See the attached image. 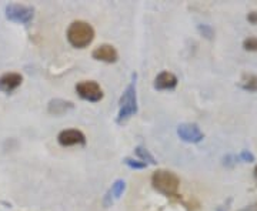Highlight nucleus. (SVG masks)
<instances>
[{
  "mask_svg": "<svg viewBox=\"0 0 257 211\" xmlns=\"http://www.w3.org/2000/svg\"><path fill=\"white\" fill-rule=\"evenodd\" d=\"M136 79H138V74L133 73L132 82H130V84L126 87V90L120 97L119 114H117V123L119 124L126 123L139 110L138 94H136Z\"/></svg>",
  "mask_w": 257,
  "mask_h": 211,
  "instance_id": "nucleus-1",
  "label": "nucleus"
},
{
  "mask_svg": "<svg viewBox=\"0 0 257 211\" xmlns=\"http://www.w3.org/2000/svg\"><path fill=\"white\" fill-rule=\"evenodd\" d=\"M67 42L76 49H84L87 47L94 39V29L92 25L83 20H76L73 22L69 29H67Z\"/></svg>",
  "mask_w": 257,
  "mask_h": 211,
  "instance_id": "nucleus-2",
  "label": "nucleus"
},
{
  "mask_svg": "<svg viewBox=\"0 0 257 211\" xmlns=\"http://www.w3.org/2000/svg\"><path fill=\"white\" fill-rule=\"evenodd\" d=\"M152 185L156 191L166 197H173L179 191L180 180L173 171L162 168V170H156L152 175Z\"/></svg>",
  "mask_w": 257,
  "mask_h": 211,
  "instance_id": "nucleus-3",
  "label": "nucleus"
},
{
  "mask_svg": "<svg viewBox=\"0 0 257 211\" xmlns=\"http://www.w3.org/2000/svg\"><path fill=\"white\" fill-rule=\"evenodd\" d=\"M6 19L15 23L20 25H28L35 18V9L26 6V5H18V3H12L6 6Z\"/></svg>",
  "mask_w": 257,
  "mask_h": 211,
  "instance_id": "nucleus-4",
  "label": "nucleus"
},
{
  "mask_svg": "<svg viewBox=\"0 0 257 211\" xmlns=\"http://www.w3.org/2000/svg\"><path fill=\"white\" fill-rule=\"evenodd\" d=\"M76 92L82 97L83 100L87 101H100L103 99V90H101L100 84L92 80H84L76 84Z\"/></svg>",
  "mask_w": 257,
  "mask_h": 211,
  "instance_id": "nucleus-5",
  "label": "nucleus"
},
{
  "mask_svg": "<svg viewBox=\"0 0 257 211\" xmlns=\"http://www.w3.org/2000/svg\"><path fill=\"white\" fill-rule=\"evenodd\" d=\"M177 136L186 143H192V144H197L204 138L203 131L194 123H182V124H179L177 126Z\"/></svg>",
  "mask_w": 257,
  "mask_h": 211,
  "instance_id": "nucleus-6",
  "label": "nucleus"
},
{
  "mask_svg": "<svg viewBox=\"0 0 257 211\" xmlns=\"http://www.w3.org/2000/svg\"><path fill=\"white\" fill-rule=\"evenodd\" d=\"M59 144L63 147H72V146H84L86 144V137L80 130L69 129L63 130L59 133L57 136Z\"/></svg>",
  "mask_w": 257,
  "mask_h": 211,
  "instance_id": "nucleus-7",
  "label": "nucleus"
},
{
  "mask_svg": "<svg viewBox=\"0 0 257 211\" xmlns=\"http://www.w3.org/2000/svg\"><path fill=\"white\" fill-rule=\"evenodd\" d=\"M92 57L97 62L104 63H116L119 59V53L111 45H100L93 50Z\"/></svg>",
  "mask_w": 257,
  "mask_h": 211,
  "instance_id": "nucleus-8",
  "label": "nucleus"
},
{
  "mask_svg": "<svg viewBox=\"0 0 257 211\" xmlns=\"http://www.w3.org/2000/svg\"><path fill=\"white\" fill-rule=\"evenodd\" d=\"M23 82V76L20 73H5L0 76V92L12 93L18 89L19 86Z\"/></svg>",
  "mask_w": 257,
  "mask_h": 211,
  "instance_id": "nucleus-9",
  "label": "nucleus"
},
{
  "mask_svg": "<svg viewBox=\"0 0 257 211\" xmlns=\"http://www.w3.org/2000/svg\"><path fill=\"white\" fill-rule=\"evenodd\" d=\"M177 82L179 80H177V77L173 73L162 72V73H159L156 76L153 86H155L156 90H173L177 86Z\"/></svg>",
  "mask_w": 257,
  "mask_h": 211,
  "instance_id": "nucleus-10",
  "label": "nucleus"
},
{
  "mask_svg": "<svg viewBox=\"0 0 257 211\" xmlns=\"http://www.w3.org/2000/svg\"><path fill=\"white\" fill-rule=\"evenodd\" d=\"M73 103L69 100H63V99H53L49 101V106H47V111L53 116H63L67 111L73 110Z\"/></svg>",
  "mask_w": 257,
  "mask_h": 211,
  "instance_id": "nucleus-11",
  "label": "nucleus"
},
{
  "mask_svg": "<svg viewBox=\"0 0 257 211\" xmlns=\"http://www.w3.org/2000/svg\"><path fill=\"white\" fill-rule=\"evenodd\" d=\"M124 190H126V183H124V180H116L114 183L111 184L110 190L107 191L106 194V197H104V205H110L111 202L114 201V200H117L121 194L124 193Z\"/></svg>",
  "mask_w": 257,
  "mask_h": 211,
  "instance_id": "nucleus-12",
  "label": "nucleus"
},
{
  "mask_svg": "<svg viewBox=\"0 0 257 211\" xmlns=\"http://www.w3.org/2000/svg\"><path fill=\"white\" fill-rule=\"evenodd\" d=\"M240 87L247 92H257V76L256 74H243L240 80Z\"/></svg>",
  "mask_w": 257,
  "mask_h": 211,
  "instance_id": "nucleus-13",
  "label": "nucleus"
},
{
  "mask_svg": "<svg viewBox=\"0 0 257 211\" xmlns=\"http://www.w3.org/2000/svg\"><path fill=\"white\" fill-rule=\"evenodd\" d=\"M136 154H138L139 158H140V161H143V163H146V164H153V165L157 164L156 158H155L153 154H152L147 148H145V147H142V146L136 147Z\"/></svg>",
  "mask_w": 257,
  "mask_h": 211,
  "instance_id": "nucleus-14",
  "label": "nucleus"
},
{
  "mask_svg": "<svg viewBox=\"0 0 257 211\" xmlns=\"http://www.w3.org/2000/svg\"><path fill=\"white\" fill-rule=\"evenodd\" d=\"M123 163L130 167V168H133V170H143V168H146L147 164L146 163H143V161H140V160H135V158H132V157H126L124 160H123Z\"/></svg>",
  "mask_w": 257,
  "mask_h": 211,
  "instance_id": "nucleus-15",
  "label": "nucleus"
},
{
  "mask_svg": "<svg viewBox=\"0 0 257 211\" xmlns=\"http://www.w3.org/2000/svg\"><path fill=\"white\" fill-rule=\"evenodd\" d=\"M243 47H244V50H247V52H257V37H247V39L243 42Z\"/></svg>",
  "mask_w": 257,
  "mask_h": 211,
  "instance_id": "nucleus-16",
  "label": "nucleus"
},
{
  "mask_svg": "<svg viewBox=\"0 0 257 211\" xmlns=\"http://www.w3.org/2000/svg\"><path fill=\"white\" fill-rule=\"evenodd\" d=\"M197 29H199V32H200L206 39H213V36H214L213 29H211L210 26H207V25H200Z\"/></svg>",
  "mask_w": 257,
  "mask_h": 211,
  "instance_id": "nucleus-17",
  "label": "nucleus"
},
{
  "mask_svg": "<svg viewBox=\"0 0 257 211\" xmlns=\"http://www.w3.org/2000/svg\"><path fill=\"white\" fill-rule=\"evenodd\" d=\"M240 158H241L244 163H251V161H254V154L250 153L248 150H243V151L240 153Z\"/></svg>",
  "mask_w": 257,
  "mask_h": 211,
  "instance_id": "nucleus-18",
  "label": "nucleus"
},
{
  "mask_svg": "<svg viewBox=\"0 0 257 211\" xmlns=\"http://www.w3.org/2000/svg\"><path fill=\"white\" fill-rule=\"evenodd\" d=\"M247 20L250 25H257V12H251V13H248Z\"/></svg>",
  "mask_w": 257,
  "mask_h": 211,
  "instance_id": "nucleus-19",
  "label": "nucleus"
},
{
  "mask_svg": "<svg viewBox=\"0 0 257 211\" xmlns=\"http://www.w3.org/2000/svg\"><path fill=\"white\" fill-rule=\"evenodd\" d=\"M243 211H257V202L253 204V205H250V207H247V208H244Z\"/></svg>",
  "mask_w": 257,
  "mask_h": 211,
  "instance_id": "nucleus-20",
  "label": "nucleus"
},
{
  "mask_svg": "<svg viewBox=\"0 0 257 211\" xmlns=\"http://www.w3.org/2000/svg\"><path fill=\"white\" fill-rule=\"evenodd\" d=\"M254 177H256V180H257V165H256V168H254Z\"/></svg>",
  "mask_w": 257,
  "mask_h": 211,
  "instance_id": "nucleus-21",
  "label": "nucleus"
}]
</instances>
